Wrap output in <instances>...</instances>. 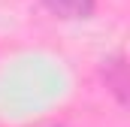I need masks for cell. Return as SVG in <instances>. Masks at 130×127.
<instances>
[{"label":"cell","mask_w":130,"mask_h":127,"mask_svg":"<svg viewBox=\"0 0 130 127\" xmlns=\"http://www.w3.org/2000/svg\"><path fill=\"white\" fill-rule=\"evenodd\" d=\"M48 12H55L58 18H70V21H79V18H88L94 12V3L97 0H42Z\"/></svg>","instance_id":"cell-1"}]
</instances>
